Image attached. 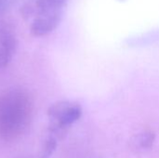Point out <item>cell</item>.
<instances>
[{"label":"cell","mask_w":159,"mask_h":158,"mask_svg":"<svg viewBox=\"0 0 159 158\" xmlns=\"http://www.w3.org/2000/svg\"><path fill=\"white\" fill-rule=\"evenodd\" d=\"M34 115L31 95L22 88H10L0 94V137L14 142L27 131Z\"/></svg>","instance_id":"cell-1"},{"label":"cell","mask_w":159,"mask_h":158,"mask_svg":"<svg viewBox=\"0 0 159 158\" xmlns=\"http://www.w3.org/2000/svg\"><path fill=\"white\" fill-rule=\"evenodd\" d=\"M67 0H32L26 9L30 31L35 36L52 33L60 24Z\"/></svg>","instance_id":"cell-2"},{"label":"cell","mask_w":159,"mask_h":158,"mask_svg":"<svg viewBox=\"0 0 159 158\" xmlns=\"http://www.w3.org/2000/svg\"><path fill=\"white\" fill-rule=\"evenodd\" d=\"M82 115L81 105L74 101H60L48 110V127L46 140L58 142L66 130Z\"/></svg>","instance_id":"cell-3"},{"label":"cell","mask_w":159,"mask_h":158,"mask_svg":"<svg viewBox=\"0 0 159 158\" xmlns=\"http://www.w3.org/2000/svg\"><path fill=\"white\" fill-rule=\"evenodd\" d=\"M17 35L13 25L0 18V69L7 66L15 54Z\"/></svg>","instance_id":"cell-4"},{"label":"cell","mask_w":159,"mask_h":158,"mask_svg":"<svg viewBox=\"0 0 159 158\" xmlns=\"http://www.w3.org/2000/svg\"><path fill=\"white\" fill-rule=\"evenodd\" d=\"M154 140H155V136L151 132H143L138 138V142H140V146L143 148L151 146Z\"/></svg>","instance_id":"cell-5"},{"label":"cell","mask_w":159,"mask_h":158,"mask_svg":"<svg viewBox=\"0 0 159 158\" xmlns=\"http://www.w3.org/2000/svg\"><path fill=\"white\" fill-rule=\"evenodd\" d=\"M11 3L12 0H0V15L8 8Z\"/></svg>","instance_id":"cell-6"}]
</instances>
